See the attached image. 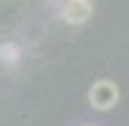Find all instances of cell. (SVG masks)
I'll return each instance as SVG.
<instances>
[{
	"mask_svg": "<svg viewBox=\"0 0 129 126\" xmlns=\"http://www.w3.org/2000/svg\"><path fill=\"white\" fill-rule=\"evenodd\" d=\"M118 96H121V91H118V85L115 82H110V79H99V82H93V88L88 91V101H91V107L93 110H113L115 104H118Z\"/></svg>",
	"mask_w": 129,
	"mask_h": 126,
	"instance_id": "1",
	"label": "cell"
},
{
	"mask_svg": "<svg viewBox=\"0 0 129 126\" xmlns=\"http://www.w3.org/2000/svg\"><path fill=\"white\" fill-rule=\"evenodd\" d=\"M91 14H93V3H91V0H66V6H63V11H60V17H63L69 25L88 22Z\"/></svg>",
	"mask_w": 129,
	"mask_h": 126,
	"instance_id": "2",
	"label": "cell"
},
{
	"mask_svg": "<svg viewBox=\"0 0 129 126\" xmlns=\"http://www.w3.org/2000/svg\"><path fill=\"white\" fill-rule=\"evenodd\" d=\"M0 60L8 63V66H14L19 60V47L17 44H0Z\"/></svg>",
	"mask_w": 129,
	"mask_h": 126,
	"instance_id": "3",
	"label": "cell"
}]
</instances>
